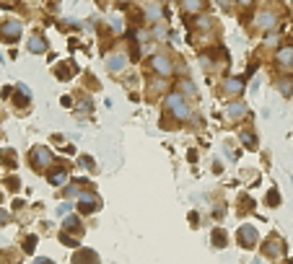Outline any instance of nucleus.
Wrapping results in <instances>:
<instances>
[{
  "label": "nucleus",
  "mask_w": 293,
  "mask_h": 264,
  "mask_svg": "<svg viewBox=\"0 0 293 264\" xmlns=\"http://www.w3.org/2000/svg\"><path fill=\"white\" fill-rule=\"evenodd\" d=\"M195 26H197V29H200V31H210V29H213V18H210V16H203V13H200V16L195 18Z\"/></svg>",
  "instance_id": "obj_25"
},
{
  "label": "nucleus",
  "mask_w": 293,
  "mask_h": 264,
  "mask_svg": "<svg viewBox=\"0 0 293 264\" xmlns=\"http://www.w3.org/2000/svg\"><path fill=\"white\" fill-rule=\"evenodd\" d=\"M99 207H102V199H99V194H94V192L78 194V213H80V215H91V213H96Z\"/></svg>",
  "instance_id": "obj_7"
},
{
  "label": "nucleus",
  "mask_w": 293,
  "mask_h": 264,
  "mask_svg": "<svg viewBox=\"0 0 293 264\" xmlns=\"http://www.w3.org/2000/svg\"><path fill=\"white\" fill-rule=\"evenodd\" d=\"M80 236H83V223L78 220V215H68L65 223H62V231H60V241L65 246H78Z\"/></svg>",
  "instance_id": "obj_1"
},
{
  "label": "nucleus",
  "mask_w": 293,
  "mask_h": 264,
  "mask_svg": "<svg viewBox=\"0 0 293 264\" xmlns=\"http://www.w3.org/2000/svg\"><path fill=\"white\" fill-rule=\"evenodd\" d=\"M0 199H3V194H0Z\"/></svg>",
  "instance_id": "obj_36"
},
{
  "label": "nucleus",
  "mask_w": 293,
  "mask_h": 264,
  "mask_svg": "<svg viewBox=\"0 0 293 264\" xmlns=\"http://www.w3.org/2000/svg\"><path fill=\"white\" fill-rule=\"evenodd\" d=\"M34 264H54V262H52V259H47V257H36V259H34Z\"/></svg>",
  "instance_id": "obj_34"
},
{
  "label": "nucleus",
  "mask_w": 293,
  "mask_h": 264,
  "mask_svg": "<svg viewBox=\"0 0 293 264\" xmlns=\"http://www.w3.org/2000/svg\"><path fill=\"white\" fill-rule=\"evenodd\" d=\"M73 75H76V65L73 62H57L54 65V78L57 80H70Z\"/></svg>",
  "instance_id": "obj_15"
},
{
  "label": "nucleus",
  "mask_w": 293,
  "mask_h": 264,
  "mask_svg": "<svg viewBox=\"0 0 293 264\" xmlns=\"http://www.w3.org/2000/svg\"><path fill=\"white\" fill-rule=\"evenodd\" d=\"M47 181H50L52 187H60V184H65V181H68V168H65V166L50 168V174H47Z\"/></svg>",
  "instance_id": "obj_16"
},
{
  "label": "nucleus",
  "mask_w": 293,
  "mask_h": 264,
  "mask_svg": "<svg viewBox=\"0 0 293 264\" xmlns=\"http://www.w3.org/2000/svg\"><path fill=\"white\" fill-rule=\"evenodd\" d=\"M278 18L280 13L275 8H260L257 16H254V26H257L260 31H275L278 29Z\"/></svg>",
  "instance_id": "obj_4"
},
{
  "label": "nucleus",
  "mask_w": 293,
  "mask_h": 264,
  "mask_svg": "<svg viewBox=\"0 0 293 264\" xmlns=\"http://www.w3.org/2000/svg\"><path fill=\"white\" fill-rule=\"evenodd\" d=\"M117 3H127V0H117Z\"/></svg>",
  "instance_id": "obj_35"
},
{
  "label": "nucleus",
  "mask_w": 293,
  "mask_h": 264,
  "mask_svg": "<svg viewBox=\"0 0 293 264\" xmlns=\"http://www.w3.org/2000/svg\"><path fill=\"white\" fill-rule=\"evenodd\" d=\"M275 65L278 68H293V47H288V44H286V47H280L278 52H275Z\"/></svg>",
  "instance_id": "obj_13"
},
{
  "label": "nucleus",
  "mask_w": 293,
  "mask_h": 264,
  "mask_svg": "<svg viewBox=\"0 0 293 264\" xmlns=\"http://www.w3.org/2000/svg\"><path fill=\"white\" fill-rule=\"evenodd\" d=\"M29 163H31L34 171H47L52 163H54V156L50 153V148L36 145V148H31V153H29Z\"/></svg>",
  "instance_id": "obj_3"
},
{
  "label": "nucleus",
  "mask_w": 293,
  "mask_h": 264,
  "mask_svg": "<svg viewBox=\"0 0 293 264\" xmlns=\"http://www.w3.org/2000/svg\"><path fill=\"white\" fill-rule=\"evenodd\" d=\"M267 202H270V205H278V202H280V197H278V192H275V189H272V192H270Z\"/></svg>",
  "instance_id": "obj_32"
},
{
  "label": "nucleus",
  "mask_w": 293,
  "mask_h": 264,
  "mask_svg": "<svg viewBox=\"0 0 293 264\" xmlns=\"http://www.w3.org/2000/svg\"><path fill=\"white\" fill-rule=\"evenodd\" d=\"M265 251H267V254H272V257L278 259V254H280V243H278V241H270L267 246H265Z\"/></svg>",
  "instance_id": "obj_29"
},
{
  "label": "nucleus",
  "mask_w": 293,
  "mask_h": 264,
  "mask_svg": "<svg viewBox=\"0 0 293 264\" xmlns=\"http://www.w3.org/2000/svg\"><path fill=\"white\" fill-rule=\"evenodd\" d=\"M5 187H8V189H13V192H16V189H18V179H13V176H11V179H5Z\"/></svg>",
  "instance_id": "obj_30"
},
{
  "label": "nucleus",
  "mask_w": 293,
  "mask_h": 264,
  "mask_svg": "<svg viewBox=\"0 0 293 264\" xmlns=\"http://www.w3.org/2000/svg\"><path fill=\"white\" fill-rule=\"evenodd\" d=\"M21 21H16V18H5L3 24H0V39L5 44H16L18 36H21Z\"/></svg>",
  "instance_id": "obj_5"
},
{
  "label": "nucleus",
  "mask_w": 293,
  "mask_h": 264,
  "mask_svg": "<svg viewBox=\"0 0 293 264\" xmlns=\"http://www.w3.org/2000/svg\"><path fill=\"white\" fill-rule=\"evenodd\" d=\"M236 5H241V8H249V5H254V0H234Z\"/></svg>",
  "instance_id": "obj_33"
},
{
  "label": "nucleus",
  "mask_w": 293,
  "mask_h": 264,
  "mask_svg": "<svg viewBox=\"0 0 293 264\" xmlns=\"http://www.w3.org/2000/svg\"><path fill=\"white\" fill-rule=\"evenodd\" d=\"M275 86L283 96H293V75H286V78H278Z\"/></svg>",
  "instance_id": "obj_21"
},
{
  "label": "nucleus",
  "mask_w": 293,
  "mask_h": 264,
  "mask_svg": "<svg viewBox=\"0 0 293 264\" xmlns=\"http://www.w3.org/2000/svg\"><path fill=\"white\" fill-rule=\"evenodd\" d=\"M16 91H18V96L13 98V101H16V106H26V104H29V98H31V91H29V86L18 83V86H16Z\"/></svg>",
  "instance_id": "obj_20"
},
{
  "label": "nucleus",
  "mask_w": 293,
  "mask_h": 264,
  "mask_svg": "<svg viewBox=\"0 0 293 264\" xmlns=\"http://www.w3.org/2000/svg\"><path fill=\"white\" fill-rule=\"evenodd\" d=\"M151 68H153L156 75L166 78V75H171V72H174V62H171V57H169L166 52H159V54H153V57H151Z\"/></svg>",
  "instance_id": "obj_6"
},
{
  "label": "nucleus",
  "mask_w": 293,
  "mask_h": 264,
  "mask_svg": "<svg viewBox=\"0 0 293 264\" xmlns=\"http://www.w3.org/2000/svg\"><path fill=\"white\" fill-rule=\"evenodd\" d=\"M239 243L244 249H252L254 243H257V231H254L252 225H241L239 228Z\"/></svg>",
  "instance_id": "obj_11"
},
{
  "label": "nucleus",
  "mask_w": 293,
  "mask_h": 264,
  "mask_svg": "<svg viewBox=\"0 0 293 264\" xmlns=\"http://www.w3.org/2000/svg\"><path fill=\"white\" fill-rule=\"evenodd\" d=\"M0 161H3V166H5V168H13L16 163H18V158H16V150L5 148L3 153H0Z\"/></svg>",
  "instance_id": "obj_24"
},
{
  "label": "nucleus",
  "mask_w": 293,
  "mask_h": 264,
  "mask_svg": "<svg viewBox=\"0 0 293 264\" xmlns=\"http://www.w3.org/2000/svg\"><path fill=\"white\" fill-rule=\"evenodd\" d=\"M239 138H241V143L246 145V148H254V145H257V138L252 135V130H244V132L239 135Z\"/></svg>",
  "instance_id": "obj_26"
},
{
  "label": "nucleus",
  "mask_w": 293,
  "mask_h": 264,
  "mask_svg": "<svg viewBox=\"0 0 293 264\" xmlns=\"http://www.w3.org/2000/svg\"><path fill=\"white\" fill-rule=\"evenodd\" d=\"M179 5L185 13H203L205 11V0H182Z\"/></svg>",
  "instance_id": "obj_18"
},
{
  "label": "nucleus",
  "mask_w": 293,
  "mask_h": 264,
  "mask_svg": "<svg viewBox=\"0 0 293 264\" xmlns=\"http://www.w3.org/2000/svg\"><path fill=\"white\" fill-rule=\"evenodd\" d=\"M11 223V215H8L5 210H0V225H8Z\"/></svg>",
  "instance_id": "obj_31"
},
{
  "label": "nucleus",
  "mask_w": 293,
  "mask_h": 264,
  "mask_svg": "<svg viewBox=\"0 0 293 264\" xmlns=\"http://www.w3.org/2000/svg\"><path fill=\"white\" fill-rule=\"evenodd\" d=\"M213 246H226V233L223 231H213Z\"/></svg>",
  "instance_id": "obj_27"
},
{
  "label": "nucleus",
  "mask_w": 293,
  "mask_h": 264,
  "mask_svg": "<svg viewBox=\"0 0 293 264\" xmlns=\"http://www.w3.org/2000/svg\"><path fill=\"white\" fill-rule=\"evenodd\" d=\"M179 94L182 96H197V88H195V83H192L189 78H182L179 80Z\"/></svg>",
  "instance_id": "obj_23"
},
{
  "label": "nucleus",
  "mask_w": 293,
  "mask_h": 264,
  "mask_svg": "<svg viewBox=\"0 0 293 264\" xmlns=\"http://www.w3.org/2000/svg\"><path fill=\"white\" fill-rule=\"evenodd\" d=\"M34 246H36V236H26V241H24V251H26V254H34Z\"/></svg>",
  "instance_id": "obj_28"
},
{
  "label": "nucleus",
  "mask_w": 293,
  "mask_h": 264,
  "mask_svg": "<svg viewBox=\"0 0 293 264\" xmlns=\"http://www.w3.org/2000/svg\"><path fill=\"white\" fill-rule=\"evenodd\" d=\"M143 18L148 24H161V18H163V8L159 3H148L143 8Z\"/></svg>",
  "instance_id": "obj_12"
},
{
  "label": "nucleus",
  "mask_w": 293,
  "mask_h": 264,
  "mask_svg": "<svg viewBox=\"0 0 293 264\" xmlns=\"http://www.w3.org/2000/svg\"><path fill=\"white\" fill-rule=\"evenodd\" d=\"M151 36H153L156 42H166V39H169V26H166V24H153Z\"/></svg>",
  "instance_id": "obj_22"
},
{
  "label": "nucleus",
  "mask_w": 293,
  "mask_h": 264,
  "mask_svg": "<svg viewBox=\"0 0 293 264\" xmlns=\"http://www.w3.org/2000/svg\"><path fill=\"white\" fill-rule=\"evenodd\" d=\"M125 65H127V54H122V52H114L107 57V70H112V72H122Z\"/></svg>",
  "instance_id": "obj_14"
},
{
  "label": "nucleus",
  "mask_w": 293,
  "mask_h": 264,
  "mask_svg": "<svg viewBox=\"0 0 293 264\" xmlns=\"http://www.w3.org/2000/svg\"><path fill=\"white\" fill-rule=\"evenodd\" d=\"M246 117V104L244 101H231L226 106V120L228 122H239Z\"/></svg>",
  "instance_id": "obj_10"
},
{
  "label": "nucleus",
  "mask_w": 293,
  "mask_h": 264,
  "mask_svg": "<svg viewBox=\"0 0 293 264\" xmlns=\"http://www.w3.org/2000/svg\"><path fill=\"white\" fill-rule=\"evenodd\" d=\"M0 262L3 264H21V254H18V249H3L0 251Z\"/></svg>",
  "instance_id": "obj_19"
},
{
  "label": "nucleus",
  "mask_w": 293,
  "mask_h": 264,
  "mask_svg": "<svg viewBox=\"0 0 293 264\" xmlns=\"http://www.w3.org/2000/svg\"><path fill=\"white\" fill-rule=\"evenodd\" d=\"M163 106H166V112H169V114H171L177 122H185V120H189V114H192V109L187 106L185 96H182L179 91H174V94H169V96H166V101H163Z\"/></svg>",
  "instance_id": "obj_2"
},
{
  "label": "nucleus",
  "mask_w": 293,
  "mask_h": 264,
  "mask_svg": "<svg viewBox=\"0 0 293 264\" xmlns=\"http://www.w3.org/2000/svg\"><path fill=\"white\" fill-rule=\"evenodd\" d=\"M221 91L226 96H241V91H244V78H226L223 83H221Z\"/></svg>",
  "instance_id": "obj_8"
},
{
  "label": "nucleus",
  "mask_w": 293,
  "mask_h": 264,
  "mask_svg": "<svg viewBox=\"0 0 293 264\" xmlns=\"http://www.w3.org/2000/svg\"><path fill=\"white\" fill-rule=\"evenodd\" d=\"M70 264H99V254L94 249H78L73 254Z\"/></svg>",
  "instance_id": "obj_9"
},
{
  "label": "nucleus",
  "mask_w": 293,
  "mask_h": 264,
  "mask_svg": "<svg viewBox=\"0 0 293 264\" xmlns=\"http://www.w3.org/2000/svg\"><path fill=\"white\" fill-rule=\"evenodd\" d=\"M29 52H34V54H44V52H47V39H44L42 34H34L31 39H29Z\"/></svg>",
  "instance_id": "obj_17"
}]
</instances>
